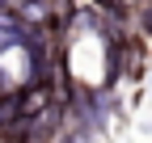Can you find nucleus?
Wrapping results in <instances>:
<instances>
[{
	"label": "nucleus",
	"instance_id": "1",
	"mask_svg": "<svg viewBox=\"0 0 152 143\" xmlns=\"http://www.w3.org/2000/svg\"><path fill=\"white\" fill-rule=\"evenodd\" d=\"M21 118H26V110H21V93L13 88L9 97H0V139H4V135H9Z\"/></svg>",
	"mask_w": 152,
	"mask_h": 143
}]
</instances>
